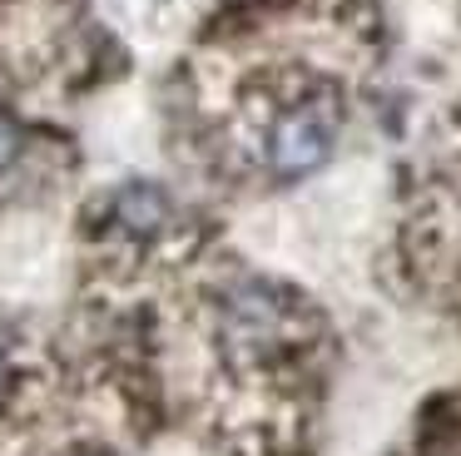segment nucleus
Masks as SVG:
<instances>
[{"mask_svg":"<svg viewBox=\"0 0 461 456\" xmlns=\"http://www.w3.org/2000/svg\"><path fill=\"white\" fill-rule=\"evenodd\" d=\"M332 139H338V109H332L328 99L293 105V109H283L268 129V164L288 178L312 174V169L332 154Z\"/></svg>","mask_w":461,"mask_h":456,"instance_id":"f257e3e1","label":"nucleus"},{"mask_svg":"<svg viewBox=\"0 0 461 456\" xmlns=\"http://www.w3.org/2000/svg\"><path fill=\"white\" fill-rule=\"evenodd\" d=\"M169 218H174L169 194H164L159 184H149V178H130V184H120L110 198V223L120 228L124 238H134V243L159 238L164 228H169Z\"/></svg>","mask_w":461,"mask_h":456,"instance_id":"f03ea898","label":"nucleus"},{"mask_svg":"<svg viewBox=\"0 0 461 456\" xmlns=\"http://www.w3.org/2000/svg\"><path fill=\"white\" fill-rule=\"evenodd\" d=\"M15 154H21V124L11 109H0V169H11Z\"/></svg>","mask_w":461,"mask_h":456,"instance_id":"7ed1b4c3","label":"nucleus"},{"mask_svg":"<svg viewBox=\"0 0 461 456\" xmlns=\"http://www.w3.org/2000/svg\"><path fill=\"white\" fill-rule=\"evenodd\" d=\"M5 387H11V357L0 352V392H5Z\"/></svg>","mask_w":461,"mask_h":456,"instance_id":"20e7f679","label":"nucleus"}]
</instances>
